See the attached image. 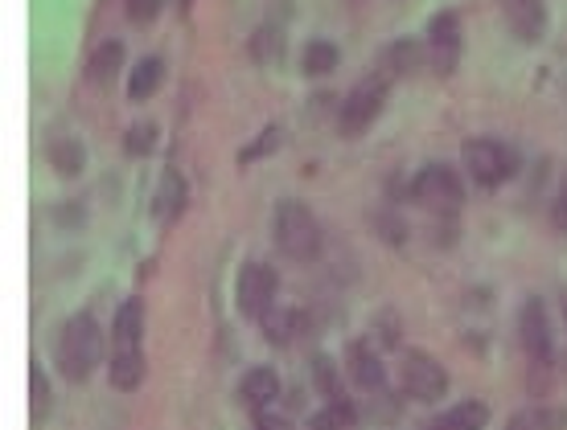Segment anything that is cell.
Listing matches in <instances>:
<instances>
[{
	"instance_id": "cell-1",
	"label": "cell",
	"mask_w": 567,
	"mask_h": 430,
	"mask_svg": "<svg viewBox=\"0 0 567 430\" xmlns=\"http://www.w3.org/2000/svg\"><path fill=\"white\" fill-rule=\"evenodd\" d=\"M99 353H103V337H99V324L82 312L63 328L58 337V365L70 382H87L91 369L99 365Z\"/></svg>"
},
{
	"instance_id": "cell-2",
	"label": "cell",
	"mask_w": 567,
	"mask_h": 430,
	"mask_svg": "<svg viewBox=\"0 0 567 430\" xmlns=\"http://www.w3.org/2000/svg\"><path fill=\"white\" fill-rule=\"evenodd\" d=\"M276 242L288 259L309 262L321 254V226L316 217L300 205V201H284L280 214H276Z\"/></svg>"
},
{
	"instance_id": "cell-3",
	"label": "cell",
	"mask_w": 567,
	"mask_h": 430,
	"mask_svg": "<svg viewBox=\"0 0 567 430\" xmlns=\"http://www.w3.org/2000/svg\"><path fill=\"white\" fill-rule=\"evenodd\" d=\"M460 156H465V169H469L472 181L486 184V189H498L514 172V160H510V152L498 139H469L460 148Z\"/></svg>"
},
{
	"instance_id": "cell-4",
	"label": "cell",
	"mask_w": 567,
	"mask_h": 430,
	"mask_svg": "<svg viewBox=\"0 0 567 430\" xmlns=\"http://www.w3.org/2000/svg\"><path fill=\"white\" fill-rule=\"evenodd\" d=\"M382 103H387V78H366V82H358V87L346 94V103H342V132H346V136L366 132V127L378 120Z\"/></svg>"
},
{
	"instance_id": "cell-5",
	"label": "cell",
	"mask_w": 567,
	"mask_h": 430,
	"mask_svg": "<svg viewBox=\"0 0 567 430\" xmlns=\"http://www.w3.org/2000/svg\"><path fill=\"white\" fill-rule=\"evenodd\" d=\"M399 382L415 401H436L448 389V373H444L441 361H432L427 353H408L403 365H399Z\"/></svg>"
},
{
	"instance_id": "cell-6",
	"label": "cell",
	"mask_w": 567,
	"mask_h": 430,
	"mask_svg": "<svg viewBox=\"0 0 567 430\" xmlns=\"http://www.w3.org/2000/svg\"><path fill=\"white\" fill-rule=\"evenodd\" d=\"M411 197L420 201L424 210H444V214H453L460 205V181L453 169H444V165H427L420 177H415V184H411Z\"/></svg>"
},
{
	"instance_id": "cell-7",
	"label": "cell",
	"mask_w": 567,
	"mask_h": 430,
	"mask_svg": "<svg viewBox=\"0 0 567 430\" xmlns=\"http://www.w3.org/2000/svg\"><path fill=\"white\" fill-rule=\"evenodd\" d=\"M238 312L243 316H268L271 304H276V271L264 267V262H247L243 271H238Z\"/></svg>"
},
{
	"instance_id": "cell-8",
	"label": "cell",
	"mask_w": 567,
	"mask_h": 430,
	"mask_svg": "<svg viewBox=\"0 0 567 430\" xmlns=\"http://www.w3.org/2000/svg\"><path fill=\"white\" fill-rule=\"evenodd\" d=\"M519 332H522V349H526V357H531L535 365H547V361H552L555 340H552V320H547V312H543L538 299H526V304H522Z\"/></svg>"
},
{
	"instance_id": "cell-9",
	"label": "cell",
	"mask_w": 567,
	"mask_h": 430,
	"mask_svg": "<svg viewBox=\"0 0 567 430\" xmlns=\"http://www.w3.org/2000/svg\"><path fill=\"white\" fill-rule=\"evenodd\" d=\"M427 37H432V66H436L441 75H448V70L457 66V49H460V21H457V13L432 16Z\"/></svg>"
},
{
	"instance_id": "cell-10",
	"label": "cell",
	"mask_w": 567,
	"mask_h": 430,
	"mask_svg": "<svg viewBox=\"0 0 567 430\" xmlns=\"http://www.w3.org/2000/svg\"><path fill=\"white\" fill-rule=\"evenodd\" d=\"M505 21H510L514 37L538 42L547 30V9H543V0H505Z\"/></svg>"
},
{
	"instance_id": "cell-11",
	"label": "cell",
	"mask_w": 567,
	"mask_h": 430,
	"mask_svg": "<svg viewBox=\"0 0 567 430\" xmlns=\"http://www.w3.org/2000/svg\"><path fill=\"white\" fill-rule=\"evenodd\" d=\"M238 398L247 401L252 410H268L271 401L280 398V377H276V369L255 365L252 373H243V382H238Z\"/></svg>"
},
{
	"instance_id": "cell-12",
	"label": "cell",
	"mask_w": 567,
	"mask_h": 430,
	"mask_svg": "<svg viewBox=\"0 0 567 430\" xmlns=\"http://www.w3.org/2000/svg\"><path fill=\"white\" fill-rule=\"evenodd\" d=\"M141 332H144V307L141 299H127L115 316V353H141Z\"/></svg>"
},
{
	"instance_id": "cell-13",
	"label": "cell",
	"mask_w": 567,
	"mask_h": 430,
	"mask_svg": "<svg viewBox=\"0 0 567 430\" xmlns=\"http://www.w3.org/2000/svg\"><path fill=\"white\" fill-rule=\"evenodd\" d=\"M349 377L363 385L366 394H382V385H387V369L378 361L366 344H354L349 349Z\"/></svg>"
},
{
	"instance_id": "cell-14",
	"label": "cell",
	"mask_w": 567,
	"mask_h": 430,
	"mask_svg": "<svg viewBox=\"0 0 567 430\" xmlns=\"http://www.w3.org/2000/svg\"><path fill=\"white\" fill-rule=\"evenodd\" d=\"M489 406L486 401H460L453 410H444L441 418H432L427 430H486Z\"/></svg>"
},
{
	"instance_id": "cell-15",
	"label": "cell",
	"mask_w": 567,
	"mask_h": 430,
	"mask_svg": "<svg viewBox=\"0 0 567 430\" xmlns=\"http://www.w3.org/2000/svg\"><path fill=\"white\" fill-rule=\"evenodd\" d=\"M505 430H567L564 406H526L505 422Z\"/></svg>"
},
{
	"instance_id": "cell-16",
	"label": "cell",
	"mask_w": 567,
	"mask_h": 430,
	"mask_svg": "<svg viewBox=\"0 0 567 430\" xmlns=\"http://www.w3.org/2000/svg\"><path fill=\"white\" fill-rule=\"evenodd\" d=\"M160 78H165V61L144 58L141 66L132 70V78H127V99H132V103H144V99L160 87Z\"/></svg>"
},
{
	"instance_id": "cell-17",
	"label": "cell",
	"mask_w": 567,
	"mask_h": 430,
	"mask_svg": "<svg viewBox=\"0 0 567 430\" xmlns=\"http://www.w3.org/2000/svg\"><path fill=\"white\" fill-rule=\"evenodd\" d=\"M141 382H144V353L111 357V385H115V389H136Z\"/></svg>"
},
{
	"instance_id": "cell-18",
	"label": "cell",
	"mask_w": 567,
	"mask_h": 430,
	"mask_svg": "<svg viewBox=\"0 0 567 430\" xmlns=\"http://www.w3.org/2000/svg\"><path fill=\"white\" fill-rule=\"evenodd\" d=\"M354 422H358V410H354L349 401H330L325 410H316V415L309 418L313 430H354Z\"/></svg>"
},
{
	"instance_id": "cell-19",
	"label": "cell",
	"mask_w": 567,
	"mask_h": 430,
	"mask_svg": "<svg viewBox=\"0 0 567 430\" xmlns=\"http://www.w3.org/2000/svg\"><path fill=\"white\" fill-rule=\"evenodd\" d=\"M181 197H186V184H181V177L177 172H165V181H160V193H157V205H153V214L160 217V222H169V217L181 210Z\"/></svg>"
},
{
	"instance_id": "cell-20",
	"label": "cell",
	"mask_w": 567,
	"mask_h": 430,
	"mask_svg": "<svg viewBox=\"0 0 567 430\" xmlns=\"http://www.w3.org/2000/svg\"><path fill=\"white\" fill-rule=\"evenodd\" d=\"M120 61H124V46H120V42H108V46L94 49V58L87 61V75H91V82H103L108 75L120 70Z\"/></svg>"
},
{
	"instance_id": "cell-21",
	"label": "cell",
	"mask_w": 567,
	"mask_h": 430,
	"mask_svg": "<svg viewBox=\"0 0 567 430\" xmlns=\"http://www.w3.org/2000/svg\"><path fill=\"white\" fill-rule=\"evenodd\" d=\"M297 328H300L297 312H284V307H276V312L264 316V332H268L271 344H288V340L297 337Z\"/></svg>"
},
{
	"instance_id": "cell-22",
	"label": "cell",
	"mask_w": 567,
	"mask_h": 430,
	"mask_svg": "<svg viewBox=\"0 0 567 430\" xmlns=\"http://www.w3.org/2000/svg\"><path fill=\"white\" fill-rule=\"evenodd\" d=\"M49 160H54V169L63 172V177H75V172L82 169L79 139H54V148H49Z\"/></svg>"
},
{
	"instance_id": "cell-23",
	"label": "cell",
	"mask_w": 567,
	"mask_h": 430,
	"mask_svg": "<svg viewBox=\"0 0 567 430\" xmlns=\"http://www.w3.org/2000/svg\"><path fill=\"white\" fill-rule=\"evenodd\" d=\"M304 70H309V75H330V70H337V46H333V42H309V49H304Z\"/></svg>"
},
{
	"instance_id": "cell-24",
	"label": "cell",
	"mask_w": 567,
	"mask_h": 430,
	"mask_svg": "<svg viewBox=\"0 0 567 430\" xmlns=\"http://www.w3.org/2000/svg\"><path fill=\"white\" fill-rule=\"evenodd\" d=\"M424 61V49L415 46V42H399V46L387 54V70H394V75H403V70H415Z\"/></svg>"
},
{
	"instance_id": "cell-25",
	"label": "cell",
	"mask_w": 567,
	"mask_h": 430,
	"mask_svg": "<svg viewBox=\"0 0 567 430\" xmlns=\"http://www.w3.org/2000/svg\"><path fill=\"white\" fill-rule=\"evenodd\" d=\"M30 394H33V418H42L49 406V389H46V377H42V369L37 365L30 369Z\"/></svg>"
},
{
	"instance_id": "cell-26",
	"label": "cell",
	"mask_w": 567,
	"mask_h": 430,
	"mask_svg": "<svg viewBox=\"0 0 567 430\" xmlns=\"http://www.w3.org/2000/svg\"><path fill=\"white\" fill-rule=\"evenodd\" d=\"M160 13V0H127V21L132 25H148Z\"/></svg>"
},
{
	"instance_id": "cell-27",
	"label": "cell",
	"mask_w": 567,
	"mask_h": 430,
	"mask_svg": "<svg viewBox=\"0 0 567 430\" xmlns=\"http://www.w3.org/2000/svg\"><path fill=\"white\" fill-rule=\"evenodd\" d=\"M276 144H280V132H276V127H268V132H264V136L255 139L252 148H247V152L238 156V160H243V165H252V160H259V156H264V152H271Z\"/></svg>"
},
{
	"instance_id": "cell-28",
	"label": "cell",
	"mask_w": 567,
	"mask_h": 430,
	"mask_svg": "<svg viewBox=\"0 0 567 430\" xmlns=\"http://www.w3.org/2000/svg\"><path fill=\"white\" fill-rule=\"evenodd\" d=\"M148 148H153V127H148V123H144V127H132V132H127V152L141 156L148 152Z\"/></svg>"
},
{
	"instance_id": "cell-29",
	"label": "cell",
	"mask_w": 567,
	"mask_h": 430,
	"mask_svg": "<svg viewBox=\"0 0 567 430\" xmlns=\"http://www.w3.org/2000/svg\"><path fill=\"white\" fill-rule=\"evenodd\" d=\"M280 58V33H271V30H264L259 37H255V58Z\"/></svg>"
},
{
	"instance_id": "cell-30",
	"label": "cell",
	"mask_w": 567,
	"mask_h": 430,
	"mask_svg": "<svg viewBox=\"0 0 567 430\" xmlns=\"http://www.w3.org/2000/svg\"><path fill=\"white\" fill-rule=\"evenodd\" d=\"M555 226L567 230V177H564V184H559V197H555Z\"/></svg>"
},
{
	"instance_id": "cell-31",
	"label": "cell",
	"mask_w": 567,
	"mask_h": 430,
	"mask_svg": "<svg viewBox=\"0 0 567 430\" xmlns=\"http://www.w3.org/2000/svg\"><path fill=\"white\" fill-rule=\"evenodd\" d=\"M259 430H288V422H284V418H271V415H264V410H259Z\"/></svg>"
},
{
	"instance_id": "cell-32",
	"label": "cell",
	"mask_w": 567,
	"mask_h": 430,
	"mask_svg": "<svg viewBox=\"0 0 567 430\" xmlns=\"http://www.w3.org/2000/svg\"><path fill=\"white\" fill-rule=\"evenodd\" d=\"M189 4H193V0H181V9H189Z\"/></svg>"
},
{
	"instance_id": "cell-33",
	"label": "cell",
	"mask_w": 567,
	"mask_h": 430,
	"mask_svg": "<svg viewBox=\"0 0 567 430\" xmlns=\"http://www.w3.org/2000/svg\"><path fill=\"white\" fill-rule=\"evenodd\" d=\"M564 316H567V295H564Z\"/></svg>"
}]
</instances>
